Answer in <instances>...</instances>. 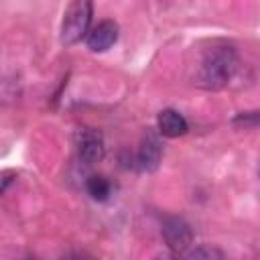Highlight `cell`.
<instances>
[{"label": "cell", "instance_id": "obj_5", "mask_svg": "<svg viewBox=\"0 0 260 260\" xmlns=\"http://www.w3.org/2000/svg\"><path fill=\"white\" fill-rule=\"evenodd\" d=\"M118 35H120L118 22L106 18V20H100L93 28H89V32L85 37V45H87V49L102 53V51H108L112 45H116Z\"/></svg>", "mask_w": 260, "mask_h": 260}, {"label": "cell", "instance_id": "obj_3", "mask_svg": "<svg viewBox=\"0 0 260 260\" xmlns=\"http://www.w3.org/2000/svg\"><path fill=\"white\" fill-rule=\"evenodd\" d=\"M77 158L85 165H95L106 154V142L100 130L95 128H79L73 136Z\"/></svg>", "mask_w": 260, "mask_h": 260}, {"label": "cell", "instance_id": "obj_12", "mask_svg": "<svg viewBox=\"0 0 260 260\" xmlns=\"http://www.w3.org/2000/svg\"><path fill=\"white\" fill-rule=\"evenodd\" d=\"M154 260H179V258L173 252H162V254H156Z\"/></svg>", "mask_w": 260, "mask_h": 260}, {"label": "cell", "instance_id": "obj_7", "mask_svg": "<svg viewBox=\"0 0 260 260\" xmlns=\"http://www.w3.org/2000/svg\"><path fill=\"white\" fill-rule=\"evenodd\" d=\"M156 130L165 138H179V136L187 134L189 122L185 120V116L181 112L167 108V110L158 112V116H156Z\"/></svg>", "mask_w": 260, "mask_h": 260}, {"label": "cell", "instance_id": "obj_4", "mask_svg": "<svg viewBox=\"0 0 260 260\" xmlns=\"http://www.w3.org/2000/svg\"><path fill=\"white\" fill-rule=\"evenodd\" d=\"M160 232H162L165 244L169 246V250L173 254H183L193 244V230L183 217H177V215L165 217Z\"/></svg>", "mask_w": 260, "mask_h": 260}, {"label": "cell", "instance_id": "obj_13", "mask_svg": "<svg viewBox=\"0 0 260 260\" xmlns=\"http://www.w3.org/2000/svg\"><path fill=\"white\" fill-rule=\"evenodd\" d=\"M22 260H26V258H22Z\"/></svg>", "mask_w": 260, "mask_h": 260}, {"label": "cell", "instance_id": "obj_10", "mask_svg": "<svg viewBox=\"0 0 260 260\" xmlns=\"http://www.w3.org/2000/svg\"><path fill=\"white\" fill-rule=\"evenodd\" d=\"M59 260H95L89 252H83V250H71L67 254H63Z\"/></svg>", "mask_w": 260, "mask_h": 260}, {"label": "cell", "instance_id": "obj_8", "mask_svg": "<svg viewBox=\"0 0 260 260\" xmlns=\"http://www.w3.org/2000/svg\"><path fill=\"white\" fill-rule=\"evenodd\" d=\"M85 189L89 193L91 199L95 201H108L112 197V191H114V185L108 177L104 175H91L87 181H85Z\"/></svg>", "mask_w": 260, "mask_h": 260}, {"label": "cell", "instance_id": "obj_9", "mask_svg": "<svg viewBox=\"0 0 260 260\" xmlns=\"http://www.w3.org/2000/svg\"><path fill=\"white\" fill-rule=\"evenodd\" d=\"M185 260H223V254L215 246H197L193 250H187Z\"/></svg>", "mask_w": 260, "mask_h": 260}, {"label": "cell", "instance_id": "obj_6", "mask_svg": "<svg viewBox=\"0 0 260 260\" xmlns=\"http://www.w3.org/2000/svg\"><path fill=\"white\" fill-rule=\"evenodd\" d=\"M162 160V142L154 132L144 134V138L140 140V146L136 150V162L140 167V171L152 173L158 169Z\"/></svg>", "mask_w": 260, "mask_h": 260}, {"label": "cell", "instance_id": "obj_2", "mask_svg": "<svg viewBox=\"0 0 260 260\" xmlns=\"http://www.w3.org/2000/svg\"><path fill=\"white\" fill-rule=\"evenodd\" d=\"M91 16H93V4L89 0H75L71 2L65 12H63V22H61V43L71 47L81 43L91 26Z\"/></svg>", "mask_w": 260, "mask_h": 260}, {"label": "cell", "instance_id": "obj_1", "mask_svg": "<svg viewBox=\"0 0 260 260\" xmlns=\"http://www.w3.org/2000/svg\"><path fill=\"white\" fill-rule=\"evenodd\" d=\"M236 69H238V55L234 47L230 45L211 47L201 59L197 71V83L205 89H221L230 83Z\"/></svg>", "mask_w": 260, "mask_h": 260}, {"label": "cell", "instance_id": "obj_11", "mask_svg": "<svg viewBox=\"0 0 260 260\" xmlns=\"http://www.w3.org/2000/svg\"><path fill=\"white\" fill-rule=\"evenodd\" d=\"M250 118H252L250 126H256V122H258V114H256V112H250ZM244 122H246V116H242V114L234 120V124H244Z\"/></svg>", "mask_w": 260, "mask_h": 260}]
</instances>
